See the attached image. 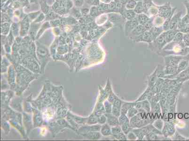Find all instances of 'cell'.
<instances>
[{"label": "cell", "mask_w": 189, "mask_h": 141, "mask_svg": "<svg viewBox=\"0 0 189 141\" xmlns=\"http://www.w3.org/2000/svg\"><path fill=\"white\" fill-rule=\"evenodd\" d=\"M165 32L166 39L167 40V43H170L173 41L176 34L179 32L178 30H169Z\"/></svg>", "instance_id": "obj_11"}, {"label": "cell", "mask_w": 189, "mask_h": 141, "mask_svg": "<svg viewBox=\"0 0 189 141\" xmlns=\"http://www.w3.org/2000/svg\"><path fill=\"white\" fill-rule=\"evenodd\" d=\"M183 57L178 55H170L165 57L166 66L177 68L179 63L183 59Z\"/></svg>", "instance_id": "obj_3"}, {"label": "cell", "mask_w": 189, "mask_h": 141, "mask_svg": "<svg viewBox=\"0 0 189 141\" xmlns=\"http://www.w3.org/2000/svg\"><path fill=\"white\" fill-rule=\"evenodd\" d=\"M176 9V8H175L173 12L172 13L171 15L170 16V17L166 19L165 22H164V24H163V25L162 26V27H163V29L164 31H167L170 30V24L171 19L172 16H173L174 13V12H175Z\"/></svg>", "instance_id": "obj_16"}, {"label": "cell", "mask_w": 189, "mask_h": 141, "mask_svg": "<svg viewBox=\"0 0 189 141\" xmlns=\"http://www.w3.org/2000/svg\"><path fill=\"white\" fill-rule=\"evenodd\" d=\"M121 128L122 131L125 134H127L132 129V128L130 125V121H127L122 125L121 126Z\"/></svg>", "instance_id": "obj_18"}, {"label": "cell", "mask_w": 189, "mask_h": 141, "mask_svg": "<svg viewBox=\"0 0 189 141\" xmlns=\"http://www.w3.org/2000/svg\"><path fill=\"white\" fill-rule=\"evenodd\" d=\"M184 118H185V119H188V118H189V114H187V113L185 114V115H184Z\"/></svg>", "instance_id": "obj_43"}, {"label": "cell", "mask_w": 189, "mask_h": 141, "mask_svg": "<svg viewBox=\"0 0 189 141\" xmlns=\"http://www.w3.org/2000/svg\"><path fill=\"white\" fill-rule=\"evenodd\" d=\"M147 137V140H155L158 139L157 136L155 134V133L153 132H151L149 133L146 135Z\"/></svg>", "instance_id": "obj_35"}, {"label": "cell", "mask_w": 189, "mask_h": 141, "mask_svg": "<svg viewBox=\"0 0 189 141\" xmlns=\"http://www.w3.org/2000/svg\"><path fill=\"white\" fill-rule=\"evenodd\" d=\"M138 112H139V111L137 109V108H135V106H134L129 110L127 114V116L129 119H130V118L133 117L134 116H135L137 114H138Z\"/></svg>", "instance_id": "obj_22"}, {"label": "cell", "mask_w": 189, "mask_h": 141, "mask_svg": "<svg viewBox=\"0 0 189 141\" xmlns=\"http://www.w3.org/2000/svg\"><path fill=\"white\" fill-rule=\"evenodd\" d=\"M116 139L120 140H126L127 139V137H126L125 134L123 132H121V133L113 136Z\"/></svg>", "instance_id": "obj_33"}, {"label": "cell", "mask_w": 189, "mask_h": 141, "mask_svg": "<svg viewBox=\"0 0 189 141\" xmlns=\"http://www.w3.org/2000/svg\"><path fill=\"white\" fill-rule=\"evenodd\" d=\"M112 114L114 115V116L119 118L121 115V108L115 107L113 106L112 108Z\"/></svg>", "instance_id": "obj_28"}, {"label": "cell", "mask_w": 189, "mask_h": 141, "mask_svg": "<svg viewBox=\"0 0 189 141\" xmlns=\"http://www.w3.org/2000/svg\"><path fill=\"white\" fill-rule=\"evenodd\" d=\"M137 2V1H143V0H135Z\"/></svg>", "instance_id": "obj_44"}, {"label": "cell", "mask_w": 189, "mask_h": 141, "mask_svg": "<svg viewBox=\"0 0 189 141\" xmlns=\"http://www.w3.org/2000/svg\"><path fill=\"white\" fill-rule=\"evenodd\" d=\"M148 101H145L141 102L142 104V110H145V111L147 112H150V106Z\"/></svg>", "instance_id": "obj_31"}, {"label": "cell", "mask_w": 189, "mask_h": 141, "mask_svg": "<svg viewBox=\"0 0 189 141\" xmlns=\"http://www.w3.org/2000/svg\"><path fill=\"white\" fill-rule=\"evenodd\" d=\"M143 7H144V13L147 14L151 8L155 6L152 3V0H143Z\"/></svg>", "instance_id": "obj_14"}, {"label": "cell", "mask_w": 189, "mask_h": 141, "mask_svg": "<svg viewBox=\"0 0 189 141\" xmlns=\"http://www.w3.org/2000/svg\"><path fill=\"white\" fill-rule=\"evenodd\" d=\"M119 122V125L120 126H121L123 124H124L125 123L127 122V121H130L129 120V118L127 117V115L122 114H121V115L118 118Z\"/></svg>", "instance_id": "obj_25"}, {"label": "cell", "mask_w": 189, "mask_h": 141, "mask_svg": "<svg viewBox=\"0 0 189 141\" xmlns=\"http://www.w3.org/2000/svg\"><path fill=\"white\" fill-rule=\"evenodd\" d=\"M122 17H123L121 15H117V14L115 13L113 14H111V20L112 21H113L114 23L117 22H120V21L122 19Z\"/></svg>", "instance_id": "obj_26"}, {"label": "cell", "mask_w": 189, "mask_h": 141, "mask_svg": "<svg viewBox=\"0 0 189 141\" xmlns=\"http://www.w3.org/2000/svg\"><path fill=\"white\" fill-rule=\"evenodd\" d=\"M111 129H112V134H113V136L119 134L121 133V132H123L121 126L120 125L113 126L112 127Z\"/></svg>", "instance_id": "obj_27"}, {"label": "cell", "mask_w": 189, "mask_h": 141, "mask_svg": "<svg viewBox=\"0 0 189 141\" xmlns=\"http://www.w3.org/2000/svg\"><path fill=\"white\" fill-rule=\"evenodd\" d=\"M106 116L107 118V121L108 124L110 126H116L120 125L119 122L118 118L114 116V115L111 114H107Z\"/></svg>", "instance_id": "obj_9"}, {"label": "cell", "mask_w": 189, "mask_h": 141, "mask_svg": "<svg viewBox=\"0 0 189 141\" xmlns=\"http://www.w3.org/2000/svg\"><path fill=\"white\" fill-rule=\"evenodd\" d=\"M153 19H150V20L147 22L145 25H143V27H145V29L146 31L150 30L152 27H153Z\"/></svg>", "instance_id": "obj_30"}, {"label": "cell", "mask_w": 189, "mask_h": 141, "mask_svg": "<svg viewBox=\"0 0 189 141\" xmlns=\"http://www.w3.org/2000/svg\"><path fill=\"white\" fill-rule=\"evenodd\" d=\"M137 16L132 20H127L125 25V33L126 35H129L133 29L139 25Z\"/></svg>", "instance_id": "obj_5"}, {"label": "cell", "mask_w": 189, "mask_h": 141, "mask_svg": "<svg viewBox=\"0 0 189 141\" xmlns=\"http://www.w3.org/2000/svg\"><path fill=\"white\" fill-rule=\"evenodd\" d=\"M184 4L185 5L187 9V14L189 16V1H185L184 2Z\"/></svg>", "instance_id": "obj_41"}, {"label": "cell", "mask_w": 189, "mask_h": 141, "mask_svg": "<svg viewBox=\"0 0 189 141\" xmlns=\"http://www.w3.org/2000/svg\"><path fill=\"white\" fill-rule=\"evenodd\" d=\"M157 8L158 9L159 16L165 19L170 17L175 9H172L170 3H167L164 5L157 6Z\"/></svg>", "instance_id": "obj_1"}, {"label": "cell", "mask_w": 189, "mask_h": 141, "mask_svg": "<svg viewBox=\"0 0 189 141\" xmlns=\"http://www.w3.org/2000/svg\"><path fill=\"white\" fill-rule=\"evenodd\" d=\"M150 43L151 45H153V47L156 49L158 50H162L168 43L166 39L165 32H163L154 41Z\"/></svg>", "instance_id": "obj_2"}, {"label": "cell", "mask_w": 189, "mask_h": 141, "mask_svg": "<svg viewBox=\"0 0 189 141\" xmlns=\"http://www.w3.org/2000/svg\"><path fill=\"white\" fill-rule=\"evenodd\" d=\"M118 97L116 96L115 94H114V93H113V92H112L110 94V95H109V98H108V101L113 104V103L114 102V101Z\"/></svg>", "instance_id": "obj_37"}, {"label": "cell", "mask_w": 189, "mask_h": 141, "mask_svg": "<svg viewBox=\"0 0 189 141\" xmlns=\"http://www.w3.org/2000/svg\"><path fill=\"white\" fill-rule=\"evenodd\" d=\"M101 131L102 134L105 136H110L112 134V129L111 128L110 126L108 124H105L103 126Z\"/></svg>", "instance_id": "obj_17"}, {"label": "cell", "mask_w": 189, "mask_h": 141, "mask_svg": "<svg viewBox=\"0 0 189 141\" xmlns=\"http://www.w3.org/2000/svg\"><path fill=\"white\" fill-rule=\"evenodd\" d=\"M134 11L136 14H139L143 13H144V7H143V1H139L137 2V5L134 9Z\"/></svg>", "instance_id": "obj_15"}, {"label": "cell", "mask_w": 189, "mask_h": 141, "mask_svg": "<svg viewBox=\"0 0 189 141\" xmlns=\"http://www.w3.org/2000/svg\"><path fill=\"white\" fill-rule=\"evenodd\" d=\"M181 11H179L172 16L170 24V30H178L179 23L181 19Z\"/></svg>", "instance_id": "obj_6"}, {"label": "cell", "mask_w": 189, "mask_h": 141, "mask_svg": "<svg viewBox=\"0 0 189 141\" xmlns=\"http://www.w3.org/2000/svg\"><path fill=\"white\" fill-rule=\"evenodd\" d=\"M133 40L136 42H145L151 43L154 41V38L150 31H146L143 34L137 37H134Z\"/></svg>", "instance_id": "obj_4"}, {"label": "cell", "mask_w": 189, "mask_h": 141, "mask_svg": "<svg viewBox=\"0 0 189 141\" xmlns=\"http://www.w3.org/2000/svg\"><path fill=\"white\" fill-rule=\"evenodd\" d=\"M146 29L143 25L139 24L137 27L134 28L132 32L130 33L129 35H130V38H134L140 35L141 34L146 31Z\"/></svg>", "instance_id": "obj_8"}, {"label": "cell", "mask_w": 189, "mask_h": 141, "mask_svg": "<svg viewBox=\"0 0 189 141\" xmlns=\"http://www.w3.org/2000/svg\"><path fill=\"white\" fill-rule=\"evenodd\" d=\"M120 13L124 19L127 20H132L137 16V14L133 9H127L125 7L121 11Z\"/></svg>", "instance_id": "obj_7"}, {"label": "cell", "mask_w": 189, "mask_h": 141, "mask_svg": "<svg viewBox=\"0 0 189 141\" xmlns=\"http://www.w3.org/2000/svg\"><path fill=\"white\" fill-rule=\"evenodd\" d=\"M123 102L119 98H117L114 101V102L113 103V106H115V107L121 108L122 104H123Z\"/></svg>", "instance_id": "obj_34"}, {"label": "cell", "mask_w": 189, "mask_h": 141, "mask_svg": "<svg viewBox=\"0 0 189 141\" xmlns=\"http://www.w3.org/2000/svg\"><path fill=\"white\" fill-rule=\"evenodd\" d=\"M157 70L156 72L154 73L151 75V76L149 77V87L151 88L155 84L156 82L157 81Z\"/></svg>", "instance_id": "obj_24"}, {"label": "cell", "mask_w": 189, "mask_h": 141, "mask_svg": "<svg viewBox=\"0 0 189 141\" xmlns=\"http://www.w3.org/2000/svg\"><path fill=\"white\" fill-rule=\"evenodd\" d=\"M99 122L101 123V124L105 123L107 121V116H105V115H103V116H101V117L100 118V119H99Z\"/></svg>", "instance_id": "obj_40"}, {"label": "cell", "mask_w": 189, "mask_h": 141, "mask_svg": "<svg viewBox=\"0 0 189 141\" xmlns=\"http://www.w3.org/2000/svg\"><path fill=\"white\" fill-rule=\"evenodd\" d=\"M179 31L183 33H189V24H187L186 25L180 29Z\"/></svg>", "instance_id": "obj_39"}, {"label": "cell", "mask_w": 189, "mask_h": 141, "mask_svg": "<svg viewBox=\"0 0 189 141\" xmlns=\"http://www.w3.org/2000/svg\"><path fill=\"white\" fill-rule=\"evenodd\" d=\"M165 19L160 16H158L155 17V19L153 21L154 26L155 27H162L163 25L165 22Z\"/></svg>", "instance_id": "obj_20"}, {"label": "cell", "mask_w": 189, "mask_h": 141, "mask_svg": "<svg viewBox=\"0 0 189 141\" xmlns=\"http://www.w3.org/2000/svg\"><path fill=\"white\" fill-rule=\"evenodd\" d=\"M105 112L107 114H111L112 113V108H113V104L110 102L106 101L105 103Z\"/></svg>", "instance_id": "obj_29"}, {"label": "cell", "mask_w": 189, "mask_h": 141, "mask_svg": "<svg viewBox=\"0 0 189 141\" xmlns=\"http://www.w3.org/2000/svg\"><path fill=\"white\" fill-rule=\"evenodd\" d=\"M149 31L151 33L155 40L164 31L162 27H155V26L152 27Z\"/></svg>", "instance_id": "obj_12"}, {"label": "cell", "mask_w": 189, "mask_h": 141, "mask_svg": "<svg viewBox=\"0 0 189 141\" xmlns=\"http://www.w3.org/2000/svg\"><path fill=\"white\" fill-rule=\"evenodd\" d=\"M127 135V138L129 140H135L137 139V136L133 131H130Z\"/></svg>", "instance_id": "obj_38"}, {"label": "cell", "mask_w": 189, "mask_h": 141, "mask_svg": "<svg viewBox=\"0 0 189 141\" xmlns=\"http://www.w3.org/2000/svg\"><path fill=\"white\" fill-rule=\"evenodd\" d=\"M137 1L135 0H128L125 5V8L127 9H133L137 5Z\"/></svg>", "instance_id": "obj_23"}, {"label": "cell", "mask_w": 189, "mask_h": 141, "mask_svg": "<svg viewBox=\"0 0 189 141\" xmlns=\"http://www.w3.org/2000/svg\"><path fill=\"white\" fill-rule=\"evenodd\" d=\"M184 33L181 32H177V33L175 35V38L174 39V41L177 42L180 44H184L183 41V36H184Z\"/></svg>", "instance_id": "obj_21"}, {"label": "cell", "mask_w": 189, "mask_h": 141, "mask_svg": "<svg viewBox=\"0 0 189 141\" xmlns=\"http://www.w3.org/2000/svg\"><path fill=\"white\" fill-rule=\"evenodd\" d=\"M154 126L158 130H162L163 126V122L162 120H157V121L155 122L154 124Z\"/></svg>", "instance_id": "obj_36"}, {"label": "cell", "mask_w": 189, "mask_h": 141, "mask_svg": "<svg viewBox=\"0 0 189 141\" xmlns=\"http://www.w3.org/2000/svg\"><path fill=\"white\" fill-rule=\"evenodd\" d=\"M135 103L123 102L121 107V114L127 115L129 110L135 106Z\"/></svg>", "instance_id": "obj_10"}, {"label": "cell", "mask_w": 189, "mask_h": 141, "mask_svg": "<svg viewBox=\"0 0 189 141\" xmlns=\"http://www.w3.org/2000/svg\"><path fill=\"white\" fill-rule=\"evenodd\" d=\"M178 117L180 119H182L183 117V114H178Z\"/></svg>", "instance_id": "obj_42"}, {"label": "cell", "mask_w": 189, "mask_h": 141, "mask_svg": "<svg viewBox=\"0 0 189 141\" xmlns=\"http://www.w3.org/2000/svg\"><path fill=\"white\" fill-rule=\"evenodd\" d=\"M137 19L139 24L143 25H145V24L150 19L149 16L144 13L139 14L138 15H137Z\"/></svg>", "instance_id": "obj_13"}, {"label": "cell", "mask_w": 189, "mask_h": 141, "mask_svg": "<svg viewBox=\"0 0 189 141\" xmlns=\"http://www.w3.org/2000/svg\"><path fill=\"white\" fill-rule=\"evenodd\" d=\"M177 78L178 79H189V68L179 73L177 75Z\"/></svg>", "instance_id": "obj_19"}, {"label": "cell", "mask_w": 189, "mask_h": 141, "mask_svg": "<svg viewBox=\"0 0 189 141\" xmlns=\"http://www.w3.org/2000/svg\"><path fill=\"white\" fill-rule=\"evenodd\" d=\"M183 41L186 47H189V33H184Z\"/></svg>", "instance_id": "obj_32"}]
</instances>
